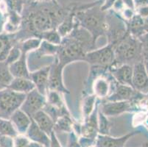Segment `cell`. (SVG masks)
Listing matches in <instances>:
<instances>
[{
    "mask_svg": "<svg viewBox=\"0 0 148 147\" xmlns=\"http://www.w3.org/2000/svg\"><path fill=\"white\" fill-rule=\"evenodd\" d=\"M47 103L60 110L66 109L60 92L56 91H48L47 94Z\"/></svg>",
    "mask_w": 148,
    "mask_h": 147,
    "instance_id": "d4e9b609",
    "label": "cell"
},
{
    "mask_svg": "<svg viewBox=\"0 0 148 147\" xmlns=\"http://www.w3.org/2000/svg\"><path fill=\"white\" fill-rule=\"evenodd\" d=\"M24 2H25V3H30V2H33V1H35V0H23Z\"/></svg>",
    "mask_w": 148,
    "mask_h": 147,
    "instance_id": "7bdbcfd3",
    "label": "cell"
},
{
    "mask_svg": "<svg viewBox=\"0 0 148 147\" xmlns=\"http://www.w3.org/2000/svg\"><path fill=\"white\" fill-rule=\"evenodd\" d=\"M96 101V96L90 95L85 97L82 103V112L84 118H87L90 116L91 113L95 110V105Z\"/></svg>",
    "mask_w": 148,
    "mask_h": 147,
    "instance_id": "484cf974",
    "label": "cell"
},
{
    "mask_svg": "<svg viewBox=\"0 0 148 147\" xmlns=\"http://www.w3.org/2000/svg\"><path fill=\"white\" fill-rule=\"evenodd\" d=\"M87 50L75 38L67 36L62 39L57 58L64 66L72 62L85 60Z\"/></svg>",
    "mask_w": 148,
    "mask_h": 147,
    "instance_id": "3957f363",
    "label": "cell"
},
{
    "mask_svg": "<svg viewBox=\"0 0 148 147\" xmlns=\"http://www.w3.org/2000/svg\"><path fill=\"white\" fill-rule=\"evenodd\" d=\"M134 8L136 10V9L140 8V7L147 6L148 0H134Z\"/></svg>",
    "mask_w": 148,
    "mask_h": 147,
    "instance_id": "f35d334b",
    "label": "cell"
},
{
    "mask_svg": "<svg viewBox=\"0 0 148 147\" xmlns=\"http://www.w3.org/2000/svg\"><path fill=\"white\" fill-rule=\"evenodd\" d=\"M111 74L119 84L133 87L132 78L134 67L131 65L123 64L116 66H110Z\"/></svg>",
    "mask_w": 148,
    "mask_h": 147,
    "instance_id": "7c38bea8",
    "label": "cell"
},
{
    "mask_svg": "<svg viewBox=\"0 0 148 147\" xmlns=\"http://www.w3.org/2000/svg\"><path fill=\"white\" fill-rule=\"evenodd\" d=\"M64 66L58 62V58L55 63L50 66L49 79H48V91H56L58 92L69 93L64 87L62 78V71Z\"/></svg>",
    "mask_w": 148,
    "mask_h": 147,
    "instance_id": "9c48e42d",
    "label": "cell"
},
{
    "mask_svg": "<svg viewBox=\"0 0 148 147\" xmlns=\"http://www.w3.org/2000/svg\"><path fill=\"white\" fill-rule=\"evenodd\" d=\"M18 41L16 34L0 33V62L5 61L11 49Z\"/></svg>",
    "mask_w": 148,
    "mask_h": 147,
    "instance_id": "e0dca14e",
    "label": "cell"
},
{
    "mask_svg": "<svg viewBox=\"0 0 148 147\" xmlns=\"http://www.w3.org/2000/svg\"><path fill=\"white\" fill-rule=\"evenodd\" d=\"M39 38L44 39L50 44L55 45H60L62 41V37L57 29H51L41 33L39 36Z\"/></svg>",
    "mask_w": 148,
    "mask_h": 147,
    "instance_id": "83f0119b",
    "label": "cell"
},
{
    "mask_svg": "<svg viewBox=\"0 0 148 147\" xmlns=\"http://www.w3.org/2000/svg\"><path fill=\"white\" fill-rule=\"evenodd\" d=\"M98 124H99V133L100 135H109L110 129L112 124L108 120L107 116L99 111L98 113Z\"/></svg>",
    "mask_w": 148,
    "mask_h": 147,
    "instance_id": "f546056e",
    "label": "cell"
},
{
    "mask_svg": "<svg viewBox=\"0 0 148 147\" xmlns=\"http://www.w3.org/2000/svg\"><path fill=\"white\" fill-rule=\"evenodd\" d=\"M31 118L34 120L36 124L39 126L43 131L50 136L51 133L54 131L55 121L47 113L41 110L35 113Z\"/></svg>",
    "mask_w": 148,
    "mask_h": 147,
    "instance_id": "ac0fdd59",
    "label": "cell"
},
{
    "mask_svg": "<svg viewBox=\"0 0 148 147\" xmlns=\"http://www.w3.org/2000/svg\"><path fill=\"white\" fill-rule=\"evenodd\" d=\"M93 91L96 96L103 99L108 96L110 91L108 79L104 77L96 78L93 83Z\"/></svg>",
    "mask_w": 148,
    "mask_h": 147,
    "instance_id": "44dd1931",
    "label": "cell"
},
{
    "mask_svg": "<svg viewBox=\"0 0 148 147\" xmlns=\"http://www.w3.org/2000/svg\"><path fill=\"white\" fill-rule=\"evenodd\" d=\"M133 70V88L144 95L148 94V71L144 61L134 65Z\"/></svg>",
    "mask_w": 148,
    "mask_h": 147,
    "instance_id": "52a82bcc",
    "label": "cell"
},
{
    "mask_svg": "<svg viewBox=\"0 0 148 147\" xmlns=\"http://www.w3.org/2000/svg\"><path fill=\"white\" fill-rule=\"evenodd\" d=\"M114 53L115 60L111 66H116L123 64L131 65L132 63L135 65L138 62L142 61L143 44L139 39L127 33L116 45Z\"/></svg>",
    "mask_w": 148,
    "mask_h": 147,
    "instance_id": "7a4b0ae2",
    "label": "cell"
},
{
    "mask_svg": "<svg viewBox=\"0 0 148 147\" xmlns=\"http://www.w3.org/2000/svg\"><path fill=\"white\" fill-rule=\"evenodd\" d=\"M116 45V44H109L108 46L99 49L87 52L85 57V61H87L92 66L103 67L111 66L115 60L114 49Z\"/></svg>",
    "mask_w": 148,
    "mask_h": 147,
    "instance_id": "5b68a950",
    "label": "cell"
},
{
    "mask_svg": "<svg viewBox=\"0 0 148 147\" xmlns=\"http://www.w3.org/2000/svg\"><path fill=\"white\" fill-rule=\"evenodd\" d=\"M122 2L125 3V6L127 7V8H131V9L135 10V8H134V0H122Z\"/></svg>",
    "mask_w": 148,
    "mask_h": 147,
    "instance_id": "ab89813d",
    "label": "cell"
},
{
    "mask_svg": "<svg viewBox=\"0 0 148 147\" xmlns=\"http://www.w3.org/2000/svg\"><path fill=\"white\" fill-rule=\"evenodd\" d=\"M46 1H53V2H56V0H46Z\"/></svg>",
    "mask_w": 148,
    "mask_h": 147,
    "instance_id": "f6af8a7d",
    "label": "cell"
},
{
    "mask_svg": "<svg viewBox=\"0 0 148 147\" xmlns=\"http://www.w3.org/2000/svg\"><path fill=\"white\" fill-rule=\"evenodd\" d=\"M30 141L25 135H18L14 137V147H26Z\"/></svg>",
    "mask_w": 148,
    "mask_h": 147,
    "instance_id": "d6a6232c",
    "label": "cell"
},
{
    "mask_svg": "<svg viewBox=\"0 0 148 147\" xmlns=\"http://www.w3.org/2000/svg\"><path fill=\"white\" fill-rule=\"evenodd\" d=\"M46 104L47 99L45 96L35 88L27 94L25 102H23L20 109L27 113L29 117H32L38 111L43 110Z\"/></svg>",
    "mask_w": 148,
    "mask_h": 147,
    "instance_id": "8992f818",
    "label": "cell"
},
{
    "mask_svg": "<svg viewBox=\"0 0 148 147\" xmlns=\"http://www.w3.org/2000/svg\"><path fill=\"white\" fill-rule=\"evenodd\" d=\"M8 88L16 92L27 94L36 88V85L29 78L16 77L13 78Z\"/></svg>",
    "mask_w": 148,
    "mask_h": 147,
    "instance_id": "ffe728a7",
    "label": "cell"
},
{
    "mask_svg": "<svg viewBox=\"0 0 148 147\" xmlns=\"http://www.w3.org/2000/svg\"><path fill=\"white\" fill-rule=\"evenodd\" d=\"M21 55H22V52H21V49L20 48V46L16 44L11 49L5 62L8 65L11 64V63L17 61L21 57Z\"/></svg>",
    "mask_w": 148,
    "mask_h": 147,
    "instance_id": "1f68e13d",
    "label": "cell"
},
{
    "mask_svg": "<svg viewBox=\"0 0 148 147\" xmlns=\"http://www.w3.org/2000/svg\"><path fill=\"white\" fill-rule=\"evenodd\" d=\"M26 147H44L41 144H38L36 142H33V141H30V142L28 144V145Z\"/></svg>",
    "mask_w": 148,
    "mask_h": 147,
    "instance_id": "60d3db41",
    "label": "cell"
},
{
    "mask_svg": "<svg viewBox=\"0 0 148 147\" xmlns=\"http://www.w3.org/2000/svg\"><path fill=\"white\" fill-rule=\"evenodd\" d=\"M25 135L31 141L40 144L44 147L50 146L51 140L49 135L44 132L39 126L36 124L34 120L31 118V124L28 128Z\"/></svg>",
    "mask_w": 148,
    "mask_h": 147,
    "instance_id": "5bb4252c",
    "label": "cell"
},
{
    "mask_svg": "<svg viewBox=\"0 0 148 147\" xmlns=\"http://www.w3.org/2000/svg\"><path fill=\"white\" fill-rule=\"evenodd\" d=\"M73 129L72 120L70 119L69 116L66 115L58 118L55 122L54 131L60 133H71Z\"/></svg>",
    "mask_w": 148,
    "mask_h": 147,
    "instance_id": "cb8c5ba5",
    "label": "cell"
},
{
    "mask_svg": "<svg viewBox=\"0 0 148 147\" xmlns=\"http://www.w3.org/2000/svg\"><path fill=\"white\" fill-rule=\"evenodd\" d=\"M144 94L138 92L131 86L119 84L115 91L107 97L109 102H121V101H134L138 102L143 99Z\"/></svg>",
    "mask_w": 148,
    "mask_h": 147,
    "instance_id": "ba28073f",
    "label": "cell"
},
{
    "mask_svg": "<svg viewBox=\"0 0 148 147\" xmlns=\"http://www.w3.org/2000/svg\"><path fill=\"white\" fill-rule=\"evenodd\" d=\"M116 1V0H104L103 5H101V9L103 11H107V10H110L113 8Z\"/></svg>",
    "mask_w": 148,
    "mask_h": 147,
    "instance_id": "d590c367",
    "label": "cell"
},
{
    "mask_svg": "<svg viewBox=\"0 0 148 147\" xmlns=\"http://www.w3.org/2000/svg\"><path fill=\"white\" fill-rule=\"evenodd\" d=\"M50 66L41 68L29 74V79L33 81L36 88L41 94L46 96L48 91V79H49Z\"/></svg>",
    "mask_w": 148,
    "mask_h": 147,
    "instance_id": "4fadbf2b",
    "label": "cell"
},
{
    "mask_svg": "<svg viewBox=\"0 0 148 147\" xmlns=\"http://www.w3.org/2000/svg\"><path fill=\"white\" fill-rule=\"evenodd\" d=\"M50 146L49 147H61L60 143L58 142V140L57 139V137L56 136V133L55 131L52 132L50 135Z\"/></svg>",
    "mask_w": 148,
    "mask_h": 147,
    "instance_id": "74e56055",
    "label": "cell"
},
{
    "mask_svg": "<svg viewBox=\"0 0 148 147\" xmlns=\"http://www.w3.org/2000/svg\"><path fill=\"white\" fill-rule=\"evenodd\" d=\"M138 133V131L131 132L120 137H112L110 135L99 134L96 138L95 147H124L129 138Z\"/></svg>",
    "mask_w": 148,
    "mask_h": 147,
    "instance_id": "8fae6325",
    "label": "cell"
},
{
    "mask_svg": "<svg viewBox=\"0 0 148 147\" xmlns=\"http://www.w3.org/2000/svg\"><path fill=\"white\" fill-rule=\"evenodd\" d=\"M67 147H81L77 139V137L75 136V134L74 132H71L69 135V141L68 143Z\"/></svg>",
    "mask_w": 148,
    "mask_h": 147,
    "instance_id": "e575fe53",
    "label": "cell"
},
{
    "mask_svg": "<svg viewBox=\"0 0 148 147\" xmlns=\"http://www.w3.org/2000/svg\"><path fill=\"white\" fill-rule=\"evenodd\" d=\"M134 101H121V102H109L102 104L100 112L106 116H116L134 110Z\"/></svg>",
    "mask_w": 148,
    "mask_h": 147,
    "instance_id": "30bf717a",
    "label": "cell"
},
{
    "mask_svg": "<svg viewBox=\"0 0 148 147\" xmlns=\"http://www.w3.org/2000/svg\"><path fill=\"white\" fill-rule=\"evenodd\" d=\"M41 44V39L39 38H31L25 40L21 44H20V48L21 52L27 53L33 50H37L39 48Z\"/></svg>",
    "mask_w": 148,
    "mask_h": 147,
    "instance_id": "f1b7e54d",
    "label": "cell"
},
{
    "mask_svg": "<svg viewBox=\"0 0 148 147\" xmlns=\"http://www.w3.org/2000/svg\"><path fill=\"white\" fill-rule=\"evenodd\" d=\"M142 147H148V144H145Z\"/></svg>",
    "mask_w": 148,
    "mask_h": 147,
    "instance_id": "ee69618b",
    "label": "cell"
},
{
    "mask_svg": "<svg viewBox=\"0 0 148 147\" xmlns=\"http://www.w3.org/2000/svg\"><path fill=\"white\" fill-rule=\"evenodd\" d=\"M0 147H14V137L0 136Z\"/></svg>",
    "mask_w": 148,
    "mask_h": 147,
    "instance_id": "836d02e7",
    "label": "cell"
},
{
    "mask_svg": "<svg viewBox=\"0 0 148 147\" xmlns=\"http://www.w3.org/2000/svg\"><path fill=\"white\" fill-rule=\"evenodd\" d=\"M147 96H148V94H147Z\"/></svg>",
    "mask_w": 148,
    "mask_h": 147,
    "instance_id": "bcb514c9",
    "label": "cell"
},
{
    "mask_svg": "<svg viewBox=\"0 0 148 147\" xmlns=\"http://www.w3.org/2000/svg\"><path fill=\"white\" fill-rule=\"evenodd\" d=\"M10 120L16 129L18 135H25L31 124V117L25 112L18 109L11 115Z\"/></svg>",
    "mask_w": 148,
    "mask_h": 147,
    "instance_id": "2e32d148",
    "label": "cell"
},
{
    "mask_svg": "<svg viewBox=\"0 0 148 147\" xmlns=\"http://www.w3.org/2000/svg\"><path fill=\"white\" fill-rule=\"evenodd\" d=\"M104 0L94 2L91 6L78 10L75 13V19L77 24L91 33L94 43L98 37L107 32V11L101 9V3Z\"/></svg>",
    "mask_w": 148,
    "mask_h": 147,
    "instance_id": "6da1fadb",
    "label": "cell"
},
{
    "mask_svg": "<svg viewBox=\"0 0 148 147\" xmlns=\"http://www.w3.org/2000/svg\"><path fill=\"white\" fill-rule=\"evenodd\" d=\"M59 49H60V45H55V44H50L46 40H44V41H41V45L37 50L39 56L51 55H57Z\"/></svg>",
    "mask_w": 148,
    "mask_h": 147,
    "instance_id": "4316f807",
    "label": "cell"
},
{
    "mask_svg": "<svg viewBox=\"0 0 148 147\" xmlns=\"http://www.w3.org/2000/svg\"><path fill=\"white\" fill-rule=\"evenodd\" d=\"M7 8L9 11H13L21 15L25 2L23 0H6Z\"/></svg>",
    "mask_w": 148,
    "mask_h": 147,
    "instance_id": "4dcf8cb0",
    "label": "cell"
},
{
    "mask_svg": "<svg viewBox=\"0 0 148 147\" xmlns=\"http://www.w3.org/2000/svg\"><path fill=\"white\" fill-rule=\"evenodd\" d=\"M27 53L22 52L21 57L17 61L9 65L11 75L14 78L25 77L29 78V70L27 65Z\"/></svg>",
    "mask_w": 148,
    "mask_h": 147,
    "instance_id": "d6986e66",
    "label": "cell"
},
{
    "mask_svg": "<svg viewBox=\"0 0 148 147\" xmlns=\"http://www.w3.org/2000/svg\"><path fill=\"white\" fill-rule=\"evenodd\" d=\"M9 65L5 61L0 62V91L8 88L13 79Z\"/></svg>",
    "mask_w": 148,
    "mask_h": 147,
    "instance_id": "7402d4cb",
    "label": "cell"
},
{
    "mask_svg": "<svg viewBox=\"0 0 148 147\" xmlns=\"http://www.w3.org/2000/svg\"><path fill=\"white\" fill-rule=\"evenodd\" d=\"M26 94L18 93L7 88L0 91V118H10L20 109L26 98Z\"/></svg>",
    "mask_w": 148,
    "mask_h": 147,
    "instance_id": "277c9868",
    "label": "cell"
},
{
    "mask_svg": "<svg viewBox=\"0 0 148 147\" xmlns=\"http://www.w3.org/2000/svg\"><path fill=\"white\" fill-rule=\"evenodd\" d=\"M136 14L141 16L142 18H147V17H148V5L137 8V9H136Z\"/></svg>",
    "mask_w": 148,
    "mask_h": 147,
    "instance_id": "8d00e7d4",
    "label": "cell"
},
{
    "mask_svg": "<svg viewBox=\"0 0 148 147\" xmlns=\"http://www.w3.org/2000/svg\"><path fill=\"white\" fill-rule=\"evenodd\" d=\"M144 28L147 33H148V17L144 18Z\"/></svg>",
    "mask_w": 148,
    "mask_h": 147,
    "instance_id": "b9f144b4",
    "label": "cell"
},
{
    "mask_svg": "<svg viewBox=\"0 0 148 147\" xmlns=\"http://www.w3.org/2000/svg\"><path fill=\"white\" fill-rule=\"evenodd\" d=\"M99 132L97 110H94L89 117L85 119V122L81 126L82 136L92 140H96Z\"/></svg>",
    "mask_w": 148,
    "mask_h": 147,
    "instance_id": "9a60e30c",
    "label": "cell"
},
{
    "mask_svg": "<svg viewBox=\"0 0 148 147\" xmlns=\"http://www.w3.org/2000/svg\"><path fill=\"white\" fill-rule=\"evenodd\" d=\"M18 135V132L10 118H0V136H10L15 137Z\"/></svg>",
    "mask_w": 148,
    "mask_h": 147,
    "instance_id": "603a6c76",
    "label": "cell"
}]
</instances>
